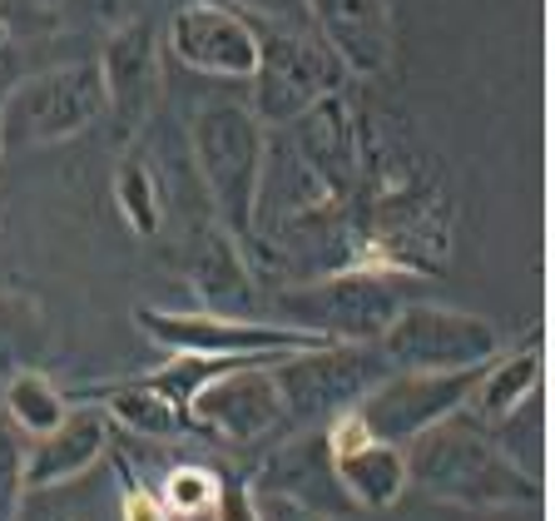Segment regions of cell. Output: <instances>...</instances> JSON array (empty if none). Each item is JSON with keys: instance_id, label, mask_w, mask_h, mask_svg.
<instances>
[{"instance_id": "obj_1", "label": "cell", "mask_w": 555, "mask_h": 521, "mask_svg": "<svg viewBox=\"0 0 555 521\" xmlns=\"http://www.w3.org/2000/svg\"><path fill=\"white\" fill-rule=\"evenodd\" d=\"M406 482L422 486L431 501H447L462 511L541 507V482L516 457H506L486 437L481 422H472L466 412L447 417L406 442Z\"/></svg>"}, {"instance_id": "obj_2", "label": "cell", "mask_w": 555, "mask_h": 521, "mask_svg": "<svg viewBox=\"0 0 555 521\" xmlns=\"http://www.w3.org/2000/svg\"><path fill=\"white\" fill-rule=\"evenodd\" d=\"M189 139H194L204 194L214 204V224L229 229L238 243H248L258 233V204H263L268 129L254 119L248 104L214 100L194 115Z\"/></svg>"}, {"instance_id": "obj_3", "label": "cell", "mask_w": 555, "mask_h": 521, "mask_svg": "<svg viewBox=\"0 0 555 521\" xmlns=\"http://www.w3.org/2000/svg\"><path fill=\"white\" fill-rule=\"evenodd\" d=\"M406 278L387 274V268H367V264H347L333 274L283 289L273 298V313L288 328L323 338V343H358V347H377V338L387 333L397 313L406 308Z\"/></svg>"}, {"instance_id": "obj_4", "label": "cell", "mask_w": 555, "mask_h": 521, "mask_svg": "<svg viewBox=\"0 0 555 521\" xmlns=\"http://www.w3.org/2000/svg\"><path fill=\"white\" fill-rule=\"evenodd\" d=\"M258 30V65L248 75L254 94L248 110L263 129L273 125H298L308 110H318L323 100H333L343 90L347 69L333 60V50L302 25L283 21H254Z\"/></svg>"}, {"instance_id": "obj_5", "label": "cell", "mask_w": 555, "mask_h": 521, "mask_svg": "<svg viewBox=\"0 0 555 521\" xmlns=\"http://www.w3.org/2000/svg\"><path fill=\"white\" fill-rule=\"evenodd\" d=\"M104 119V80L94 60L25 75L0 100V154L5 150H40L60 144Z\"/></svg>"}, {"instance_id": "obj_6", "label": "cell", "mask_w": 555, "mask_h": 521, "mask_svg": "<svg viewBox=\"0 0 555 521\" xmlns=\"http://www.w3.org/2000/svg\"><path fill=\"white\" fill-rule=\"evenodd\" d=\"M387 372L392 368L377 347L358 343H327L312 353L273 358V382L283 393V432H312L337 412H352Z\"/></svg>"}, {"instance_id": "obj_7", "label": "cell", "mask_w": 555, "mask_h": 521, "mask_svg": "<svg viewBox=\"0 0 555 521\" xmlns=\"http://www.w3.org/2000/svg\"><path fill=\"white\" fill-rule=\"evenodd\" d=\"M134 323L154 347L173 353V358L238 363V358H283V353L327 347L323 338L302 333V328L263 323V318H233V313H208V308L169 313V308H154V303H139Z\"/></svg>"}, {"instance_id": "obj_8", "label": "cell", "mask_w": 555, "mask_h": 521, "mask_svg": "<svg viewBox=\"0 0 555 521\" xmlns=\"http://www.w3.org/2000/svg\"><path fill=\"white\" fill-rule=\"evenodd\" d=\"M377 353L397 372H466V368H486L496 358L501 333L481 313L412 298L387 323V333L377 338Z\"/></svg>"}, {"instance_id": "obj_9", "label": "cell", "mask_w": 555, "mask_h": 521, "mask_svg": "<svg viewBox=\"0 0 555 521\" xmlns=\"http://www.w3.org/2000/svg\"><path fill=\"white\" fill-rule=\"evenodd\" d=\"M189 432L214 442H263L283 432V393L273 382V358H243L194 387L184 407Z\"/></svg>"}, {"instance_id": "obj_10", "label": "cell", "mask_w": 555, "mask_h": 521, "mask_svg": "<svg viewBox=\"0 0 555 521\" xmlns=\"http://www.w3.org/2000/svg\"><path fill=\"white\" fill-rule=\"evenodd\" d=\"M476 372L481 368H466V372H397L392 368L352 412L382 442L406 447V442L422 437L427 428L462 412L476 387Z\"/></svg>"}, {"instance_id": "obj_11", "label": "cell", "mask_w": 555, "mask_h": 521, "mask_svg": "<svg viewBox=\"0 0 555 521\" xmlns=\"http://www.w3.org/2000/svg\"><path fill=\"white\" fill-rule=\"evenodd\" d=\"M164 46L208 80H248L258 65L254 15L233 11L223 0H179L164 25Z\"/></svg>"}, {"instance_id": "obj_12", "label": "cell", "mask_w": 555, "mask_h": 521, "mask_svg": "<svg viewBox=\"0 0 555 521\" xmlns=\"http://www.w3.org/2000/svg\"><path fill=\"white\" fill-rule=\"evenodd\" d=\"M104 80V115L115 119L119 139L134 144L164 100V46L150 21H129L109 35L104 55L94 60Z\"/></svg>"}, {"instance_id": "obj_13", "label": "cell", "mask_w": 555, "mask_h": 521, "mask_svg": "<svg viewBox=\"0 0 555 521\" xmlns=\"http://www.w3.org/2000/svg\"><path fill=\"white\" fill-rule=\"evenodd\" d=\"M323 447L337 492L352 511H387L412 486L406 482V447H392L377 432H367L358 412H337L333 422H323Z\"/></svg>"}, {"instance_id": "obj_14", "label": "cell", "mask_w": 555, "mask_h": 521, "mask_svg": "<svg viewBox=\"0 0 555 521\" xmlns=\"http://www.w3.org/2000/svg\"><path fill=\"white\" fill-rule=\"evenodd\" d=\"M312 35L333 50V60L358 75L382 80L397 65V21L392 0H302Z\"/></svg>"}, {"instance_id": "obj_15", "label": "cell", "mask_w": 555, "mask_h": 521, "mask_svg": "<svg viewBox=\"0 0 555 521\" xmlns=\"http://www.w3.org/2000/svg\"><path fill=\"white\" fill-rule=\"evenodd\" d=\"M104 452H109V422L100 417V407H69L60 428H50L46 437H35L25 447V492L75 482Z\"/></svg>"}, {"instance_id": "obj_16", "label": "cell", "mask_w": 555, "mask_h": 521, "mask_svg": "<svg viewBox=\"0 0 555 521\" xmlns=\"http://www.w3.org/2000/svg\"><path fill=\"white\" fill-rule=\"evenodd\" d=\"M184 268L198 293V308L233 313V318H243V308H254V274L243 258V243L229 229H219V224L194 229L184 249Z\"/></svg>"}, {"instance_id": "obj_17", "label": "cell", "mask_w": 555, "mask_h": 521, "mask_svg": "<svg viewBox=\"0 0 555 521\" xmlns=\"http://www.w3.org/2000/svg\"><path fill=\"white\" fill-rule=\"evenodd\" d=\"M263 486L283 492L293 507L312 511V517H347V497L337 492L333 467H327V447H323V428L312 432H293L283 447L263 462Z\"/></svg>"}, {"instance_id": "obj_18", "label": "cell", "mask_w": 555, "mask_h": 521, "mask_svg": "<svg viewBox=\"0 0 555 521\" xmlns=\"http://www.w3.org/2000/svg\"><path fill=\"white\" fill-rule=\"evenodd\" d=\"M80 403H94L104 422H119L125 432L150 437V442H173L189 432V417L179 412L144 372H139V378H125V382L90 387V393H80Z\"/></svg>"}, {"instance_id": "obj_19", "label": "cell", "mask_w": 555, "mask_h": 521, "mask_svg": "<svg viewBox=\"0 0 555 521\" xmlns=\"http://www.w3.org/2000/svg\"><path fill=\"white\" fill-rule=\"evenodd\" d=\"M541 343H526L516 347V353H506V358H491L481 372H476V387L472 397H466L462 412L472 417V422H481V428H496V422H506V417L520 412V403L541 387Z\"/></svg>"}, {"instance_id": "obj_20", "label": "cell", "mask_w": 555, "mask_h": 521, "mask_svg": "<svg viewBox=\"0 0 555 521\" xmlns=\"http://www.w3.org/2000/svg\"><path fill=\"white\" fill-rule=\"evenodd\" d=\"M69 407H75V403L60 393L46 372H35V368L15 372V378L5 382V417H11L15 432H25L30 442L46 437L50 428H60Z\"/></svg>"}, {"instance_id": "obj_21", "label": "cell", "mask_w": 555, "mask_h": 521, "mask_svg": "<svg viewBox=\"0 0 555 521\" xmlns=\"http://www.w3.org/2000/svg\"><path fill=\"white\" fill-rule=\"evenodd\" d=\"M115 208L134 239H159V229H164L159 179H154V169L144 160H134V154L115 169Z\"/></svg>"}, {"instance_id": "obj_22", "label": "cell", "mask_w": 555, "mask_h": 521, "mask_svg": "<svg viewBox=\"0 0 555 521\" xmlns=\"http://www.w3.org/2000/svg\"><path fill=\"white\" fill-rule=\"evenodd\" d=\"M223 492V476L214 472V467L204 462H179L164 472V486H159V501L164 511H169L173 521L179 517H208L214 511V501H219Z\"/></svg>"}, {"instance_id": "obj_23", "label": "cell", "mask_w": 555, "mask_h": 521, "mask_svg": "<svg viewBox=\"0 0 555 521\" xmlns=\"http://www.w3.org/2000/svg\"><path fill=\"white\" fill-rule=\"evenodd\" d=\"M25 501V447L15 428H0V521H15Z\"/></svg>"}, {"instance_id": "obj_24", "label": "cell", "mask_w": 555, "mask_h": 521, "mask_svg": "<svg viewBox=\"0 0 555 521\" xmlns=\"http://www.w3.org/2000/svg\"><path fill=\"white\" fill-rule=\"evenodd\" d=\"M119 521H173V517L164 511L159 492H150L139 476H125V486H119Z\"/></svg>"}, {"instance_id": "obj_25", "label": "cell", "mask_w": 555, "mask_h": 521, "mask_svg": "<svg viewBox=\"0 0 555 521\" xmlns=\"http://www.w3.org/2000/svg\"><path fill=\"white\" fill-rule=\"evenodd\" d=\"M214 521H263V507H258V492L243 482H223L219 501L208 511Z\"/></svg>"}, {"instance_id": "obj_26", "label": "cell", "mask_w": 555, "mask_h": 521, "mask_svg": "<svg viewBox=\"0 0 555 521\" xmlns=\"http://www.w3.org/2000/svg\"><path fill=\"white\" fill-rule=\"evenodd\" d=\"M223 5L254 15V21H283V25H298L302 15V0H223Z\"/></svg>"}, {"instance_id": "obj_27", "label": "cell", "mask_w": 555, "mask_h": 521, "mask_svg": "<svg viewBox=\"0 0 555 521\" xmlns=\"http://www.w3.org/2000/svg\"><path fill=\"white\" fill-rule=\"evenodd\" d=\"M5 35H11V21L0 15V50H5ZM5 90H11V80H5V55H0V100H5Z\"/></svg>"}, {"instance_id": "obj_28", "label": "cell", "mask_w": 555, "mask_h": 521, "mask_svg": "<svg viewBox=\"0 0 555 521\" xmlns=\"http://www.w3.org/2000/svg\"><path fill=\"white\" fill-rule=\"evenodd\" d=\"M302 521H323V517H312V511H308V517H302ZM327 521H333V517H327Z\"/></svg>"}]
</instances>
